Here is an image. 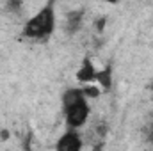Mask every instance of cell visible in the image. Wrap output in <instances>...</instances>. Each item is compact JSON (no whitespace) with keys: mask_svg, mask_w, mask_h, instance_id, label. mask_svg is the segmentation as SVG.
I'll return each instance as SVG.
<instances>
[{"mask_svg":"<svg viewBox=\"0 0 153 151\" xmlns=\"http://www.w3.org/2000/svg\"><path fill=\"white\" fill-rule=\"evenodd\" d=\"M80 148H82V137L76 132V128H68L55 144L57 151H78Z\"/></svg>","mask_w":153,"mask_h":151,"instance_id":"3","label":"cell"},{"mask_svg":"<svg viewBox=\"0 0 153 151\" xmlns=\"http://www.w3.org/2000/svg\"><path fill=\"white\" fill-rule=\"evenodd\" d=\"M82 91H84V94H85L87 98H98V96H100V89L94 87V85H91V84H85V85L82 87Z\"/></svg>","mask_w":153,"mask_h":151,"instance_id":"7","label":"cell"},{"mask_svg":"<svg viewBox=\"0 0 153 151\" xmlns=\"http://www.w3.org/2000/svg\"><path fill=\"white\" fill-rule=\"evenodd\" d=\"M152 93H153V84H152Z\"/></svg>","mask_w":153,"mask_h":151,"instance_id":"11","label":"cell"},{"mask_svg":"<svg viewBox=\"0 0 153 151\" xmlns=\"http://www.w3.org/2000/svg\"><path fill=\"white\" fill-rule=\"evenodd\" d=\"M148 142H150V144L153 146V130L150 132V133H148Z\"/></svg>","mask_w":153,"mask_h":151,"instance_id":"8","label":"cell"},{"mask_svg":"<svg viewBox=\"0 0 153 151\" xmlns=\"http://www.w3.org/2000/svg\"><path fill=\"white\" fill-rule=\"evenodd\" d=\"M62 110L66 117V126L68 128H80L85 124L89 117V103L87 96L84 94L82 87H70L62 94Z\"/></svg>","mask_w":153,"mask_h":151,"instance_id":"1","label":"cell"},{"mask_svg":"<svg viewBox=\"0 0 153 151\" xmlns=\"http://www.w3.org/2000/svg\"><path fill=\"white\" fill-rule=\"evenodd\" d=\"M53 30H55V11L52 4L41 7L23 25V36L29 39H46L53 34Z\"/></svg>","mask_w":153,"mask_h":151,"instance_id":"2","label":"cell"},{"mask_svg":"<svg viewBox=\"0 0 153 151\" xmlns=\"http://www.w3.org/2000/svg\"><path fill=\"white\" fill-rule=\"evenodd\" d=\"M96 73H98V70L94 68V64L91 62V59L85 57V59L82 61V66H80L78 71H76V80H78L80 84H91V82L96 80Z\"/></svg>","mask_w":153,"mask_h":151,"instance_id":"4","label":"cell"},{"mask_svg":"<svg viewBox=\"0 0 153 151\" xmlns=\"http://www.w3.org/2000/svg\"><path fill=\"white\" fill-rule=\"evenodd\" d=\"M96 80H98V84H100L105 91H109V89L112 87V70H111V68H105V70L98 71V73H96Z\"/></svg>","mask_w":153,"mask_h":151,"instance_id":"6","label":"cell"},{"mask_svg":"<svg viewBox=\"0 0 153 151\" xmlns=\"http://www.w3.org/2000/svg\"><path fill=\"white\" fill-rule=\"evenodd\" d=\"M103 2H107V4H117V2H121V0H103Z\"/></svg>","mask_w":153,"mask_h":151,"instance_id":"9","label":"cell"},{"mask_svg":"<svg viewBox=\"0 0 153 151\" xmlns=\"http://www.w3.org/2000/svg\"><path fill=\"white\" fill-rule=\"evenodd\" d=\"M82 20H84V11H71L68 13L66 16V23H64V29L70 36L76 34L82 27Z\"/></svg>","mask_w":153,"mask_h":151,"instance_id":"5","label":"cell"},{"mask_svg":"<svg viewBox=\"0 0 153 151\" xmlns=\"http://www.w3.org/2000/svg\"><path fill=\"white\" fill-rule=\"evenodd\" d=\"M9 137V132H2V139H7Z\"/></svg>","mask_w":153,"mask_h":151,"instance_id":"10","label":"cell"}]
</instances>
